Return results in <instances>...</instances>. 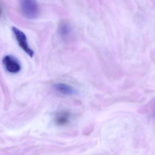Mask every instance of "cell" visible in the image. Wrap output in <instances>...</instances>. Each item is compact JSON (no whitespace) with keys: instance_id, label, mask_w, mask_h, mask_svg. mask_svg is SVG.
Masks as SVG:
<instances>
[{"instance_id":"3957f363","label":"cell","mask_w":155,"mask_h":155,"mask_svg":"<svg viewBox=\"0 0 155 155\" xmlns=\"http://www.w3.org/2000/svg\"><path fill=\"white\" fill-rule=\"evenodd\" d=\"M2 62L4 68L9 73L16 74L21 70V65L19 61L12 55L5 56L3 58Z\"/></svg>"},{"instance_id":"277c9868","label":"cell","mask_w":155,"mask_h":155,"mask_svg":"<svg viewBox=\"0 0 155 155\" xmlns=\"http://www.w3.org/2000/svg\"><path fill=\"white\" fill-rule=\"evenodd\" d=\"M70 114L67 111L58 112L55 116L54 121L55 124L59 126H66L70 122Z\"/></svg>"},{"instance_id":"7a4b0ae2","label":"cell","mask_w":155,"mask_h":155,"mask_svg":"<svg viewBox=\"0 0 155 155\" xmlns=\"http://www.w3.org/2000/svg\"><path fill=\"white\" fill-rule=\"evenodd\" d=\"M12 32L16 41L21 48L31 58L33 57L34 52L30 47L26 34L19 29L15 27H12Z\"/></svg>"},{"instance_id":"8992f818","label":"cell","mask_w":155,"mask_h":155,"mask_svg":"<svg viewBox=\"0 0 155 155\" xmlns=\"http://www.w3.org/2000/svg\"><path fill=\"white\" fill-rule=\"evenodd\" d=\"M58 33L62 38H66L70 36L71 32V27L68 22L63 21L58 26Z\"/></svg>"},{"instance_id":"6da1fadb","label":"cell","mask_w":155,"mask_h":155,"mask_svg":"<svg viewBox=\"0 0 155 155\" xmlns=\"http://www.w3.org/2000/svg\"><path fill=\"white\" fill-rule=\"evenodd\" d=\"M21 11L28 19H34L39 14V8L37 0H19Z\"/></svg>"},{"instance_id":"5b68a950","label":"cell","mask_w":155,"mask_h":155,"mask_svg":"<svg viewBox=\"0 0 155 155\" xmlns=\"http://www.w3.org/2000/svg\"><path fill=\"white\" fill-rule=\"evenodd\" d=\"M53 87L58 92L64 95H71L76 93V91L72 87L65 83H57Z\"/></svg>"}]
</instances>
